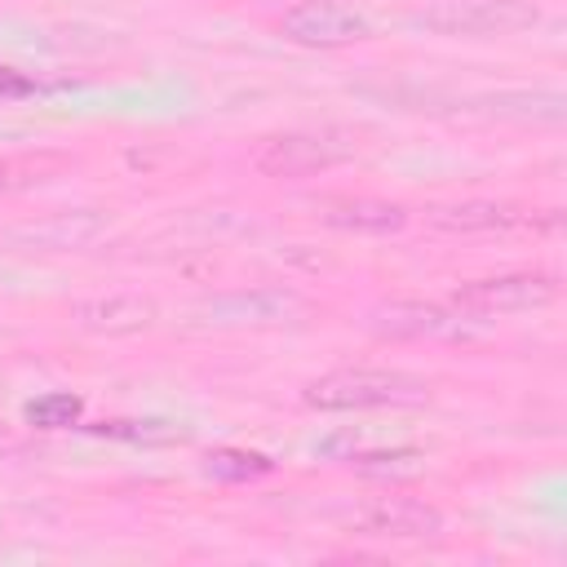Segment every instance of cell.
Instances as JSON below:
<instances>
[{
  "label": "cell",
  "instance_id": "11",
  "mask_svg": "<svg viewBox=\"0 0 567 567\" xmlns=\"http://www.w3.org/2000/svg\"><path fill=\"white\" fill-rule=\"evenodd\" d=\"M430 221L439 230H509V226H523V213L509 208V204H492V199H465V204H443L430 213Z\"/></svg>",
  "mask_w": 567,
  "mask_h": 567
},
{
  "label": "cell",
  "instance_id": "12",
  "mask_svg": "<svg viewBox=\"0 0 567 567\" xmlns=\"http://www.w3.org/2000/svg\"><path fill=\"white\" fill-rule=\"evenodd\" d=\"M80 399L75 394H44L35 403H27V421L40 425V430H62V425H75L80 421Z\"/></svg>",
  "mask_w": 567,
  "mask_h": 567
},
{
  "label": "cell",
  "instance_id": "8",
  "mask_svg": "<svg viewBox=\"0 0 567 567\" xmlns=\"http://www.w3.org/2000/svg\"><path fill=\"white\" fill-rule=\"evenodd\" d=\"M71 319L89 332H111V337H124V332H142L155 323V301L146 297H133V292H111V297H89V301H75L71 306Z\"/></svg>",
  "mask_w": 567,
  "mask_h": 567
},
{
  "label": "cell",
  "instance_id": "5",
  "mask_svg": "<svg viewBox=\"0 0 567 567\" xmlns=\"http://www.w3.org/2000/svg\"><path fill=\"white\" fill-rule=\"evenodd\" d=\"M279 31L306 49H341V44L368 40V18L332 0H306L279 18Z\"/></svg>",
  "mask_w": 567,
  "mask_h": 567
},
{
  "label": "cell",
  "instance_id": "13",
  "mask_svg": "<svg viewBox=\"0 0 567 567\" xmlns=\"http://www.w3.org/2000/svg\"><path fill=\"white\" fill-rule=\"evenodd\" d=\"M266 470H270V461H266L261 452L221 447V452L208 456V474H213V478H257V474H266Z\"/></svg>",
  "mask_w": 567,
  "mask_h": 567
},
{
  "label": "cell",
  "instance_id": "6",
  "mask_svg": "<svg viewBox=\"0 0 567 567\" xmlns=\"http://www.w3.org/2000/svg\"><path fill=\"white\" fill-rule=\"evenodd\" d=\"M350 527L377 540H434L443 532V514L416 496H377L354 514Z\"/></svg>",
  "mask_w": 567,
  "mask_h": 567
},
{
  "label": "cell",
  "instance_id": "7",
  "mask_svg": "<svg viewBox=\"0 0 567 567\" xmlns=\"http://www.w3.org/2000/svg\"><path fill=\"white\" fill-rule=\"evenodd\" d=\"M208 323L217 328H279L306 315V301L288 288H257V292H230L204 306Z\"/></svg>",
  "mask_w": 567,
  "mask_h": 567
},
{
  "label": "cell",
  "instance_id": "2",
  "mask_svg": "<svg viewBox=\"0 0 567 567\" xmlns=\"http://www.w3.org/2000/svg\"><path fill=\"white\" fill-rule=\"evenodd\" d=\"M536 18L540 13L523 0H439L421 13H412V22L434 35H470V40L514 35V31L532 27Z\"/></svg>",
  "mask_w": 567,
  "mask_h": 567
},
{
  "label": "cell",
  "instance_id": "10",
  "mask_svg": "<svg viewBox=\"0 0 567 567\" xmlns=\"http://www.w3.org/2000/svg\"><path fill=\"white\" fill-rule=\"evenodd\" d=\"M315 217L337 230H359V235H394L408 221L403 208L385 199H323L315 204Z\"/></svg>",
  "mask_w": 567,
  "mask_h": 567
},
{
  "label": "cell",
  "instance_id": "9",
  "mask_svg": "<svg viewBox=\"0 0 567 567\" xmlns=\"http://www.w3.org/2000/svg\"><path fill=\"white\" fill-rule=\"evenodd\" d=\"M377 332L385 337H430V341H447V337H461L465 332V319L443 310V306H425V301H390L377 310Z\"/></svg>",
  "mask_w": 567,
  "mask_h": 567
},
{
  "label": "cell",
  "instance_id": "1",
  "mask_svg": "<svg viewBox=\"0 0 567 567\" xmlns=\"http://www.w3.org/2000/svg\"><path fill=\"white\" fill-rule=\"evenodd\" d=\"M306 403L319 412H363V408H421L430 403V381L394 368H341L306 385Z\"/></svg>",
  "mask_w": 567,
  "mask_h": 567
},
{
  "label": "cell",
  "instance_id": "4",
  "mask_svg": "<svg viewBox=\"0 0 567 567\" xmlns=\"http://www.w3.org/2000/svg\"><path fill=\"white\" fill-rule=\"evenodd\" d=\"M341 159H350V146L323 133H279V137H266L261 151L252 155L261 177H310Z\"/></svg>",
  "mask_w": 567,
  "mask_h": 567
},
{
  "label": "cell",
  "instance_id": "3",
  "mask_svg": "<svg viewBox=\"0 0 567 567\" xmlns=\"http://www.w3.org/2000/svg\"><path fill=\"white\" fill-rule=\"evenodd\" d=\"M558 284L549 275H532V270H514V275H487V279H470L456 288V310L465 315H518V310H536L545 301H554Z\"/></svg>",
  "mask_w": 567,
  "mask_h": 567
}]
</instances>
